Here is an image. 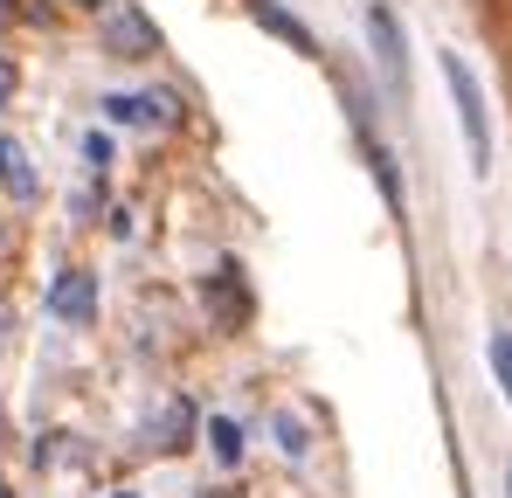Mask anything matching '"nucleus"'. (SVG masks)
<instances>
[{
  "label": "nucleus",
  "mask_w": 512,
  "mask_h": 498,
  "mask_svg": "<svg viewBox=\"0 0 512 498\" xmlns=\"http://www.w3.org/2000/svg\"><path fill=\"white\" fill-rule=\"evenodd\" d=\"M436 70H443V90H450V104H457V125H464L471 166L485 173V166H492V118H485V90H478V70H471L457 49H443V56H436Z\"/></svg>",
  "instance_id": "obj_1"
},
{
  "label": "nucleus",
  "mask_w": 512,
  "mask_h": 498,
  "mask_svg": "<svg viewBox=\"0 0 512 498\" xmlns=\"http://www.w3.org/2000/svg\"><path fill=\"white\" fill-rule=\"evenodd\" d=\"M97 35H104L111 56H132V63L160 56V28H153L146 7H132V0H104V7H97Z\"/></svg>",
  "instance_id": "obj_2"
},
{
  "label": "nucleus",
  "mask_w": 512,
  "mask_h": 498,
  "mask_svg": "<svg viewBox=\"0 0 512 498\" xmlns=\"http://www.w3.org/2000/svg\"><path fill=\"white\" fill-rule=\"evenodd\" d=\"M104 118L111 125H132V132H160V125H173L180 118V97L173 90H118V97H104Z\"/></svg>",
  "instance_id": "obj_3"
},
{
  "label": "nucleus",
  "mask_w": 512,
  "mask_h": 498,
  "mask_svg": "<svg viewBox=\"0 0 512 498\" xmlns=\"http://www.w3.org/2000/svg\"><path fill=\"white\" fill-rule=\"evenodd\" d=\"M201 298L215 312V326H243L250 319V284H243V263H215V277H201Z\"/></svg>",
  "instance_id": "obj_4"
},
{
  "label": "nucleus",
  "mask_w": 512,
  "mask_h": 498,
  "mask_svg": "<svg viewBox=\"0 0 512 498\" xmlns=\"http://www.w3.org/2000/svg\"><path fill=\"white\" fill-rule=\"evenodd\" d=\"M49 312H56L63 326H97V277H90V270H63V277L49 284Z\"/></svg>",
  "instance_id": "obj_5"
},
{
  "label": "nucleus",
  "mask_w": 512,
  "mask_h": 498,
  "mask_svg": "<svg viewBox=\"0 0 512 498\" xmlns=\"http://www.w3.org/2000/svg\"><path fill=\"white\" fill-rule=\"evenodd\" d=\"M0 194H7L14 208H35V201H42V180H35L28 146H21V139H7V132H0Z\"/></svg>",
  "instance_id": "obj_6"
},
{
  "label": "nucleus",
  "mask_w": 512,
  "mask_h": 498,
  "mask_svg": "<svg viewBox=\"0 0 512 498\" xmlns=\"http://www.w3.org/2000/svg\"><path fill=\"white\" fill-rule=\"evenodd\" d=\"M250 21L263 28V35H277L284 49H298V56H319V35H312L298 14H284L277 0H250Z\"/></svg>",
  "instance_id": "obj_7"
},
{
  "label": "nucleus",
  "mask_w": 512,
  "mask_h": 498,
  "mask_svg": "<svg viewBox=\"0 0 512 498\" xmlns=\"http://www.w3.org/2000/svg\"><path fill=\"white\" fill-rule=\"evenodd\" d=\"M367 42H374L381 70H388V77H402L409 49H402V21H395V7H388V0H374V7H367Z\"/></svg>",
  "instance_id": "obj_8"
},
{
  "label": "nucleus",
  "mask_w": 512,
  "mask_h": 498,
  "mask_svg": "<svg viewBox=\"0 0 512 498\" xmlns=\"http://www.w3.org/2000/svg\"><path fill=\"white\" fill-rule=\"evenodd\" d=\"M353 139H360V153L374 166V180H381V194H388V208L402 215V180H395V160H388V146L374 139V125H367V111H353Z\"/></svg>",
  "instance_id": "obj_9"
},
{
  "label": "nucleus",
  "mask_w": 512,
  "mask_h": 498,
  "mask_svg": "<svg viewBox=\"0 0 512 498\" xmlns=\"http://www.w3.org/2000/svg\"><path fill=\"white\" fill-rule=\"evenodd\" d=\"M187 436H194V409H187V402H167V409H160V422H153V450H187Z\"/></svg>",
  "instance_id": "obj_10"
},
{
  "label": "nucleus",
  "mask_w": 512,
  "mask_h": 498,
  "mask_svg": "<svg viewBox=\"0 0 512 498\" xmlns=\"http://www.w3.org/2000/svg\"><path fill=\"white\" fill-rule=\"evenodd\" d=\"M208 450H215L222 464H236V457H243V422H236V415H208Z\"/></svg>",
  "instance_id": "obj_11"
},
{
  "label": "nucleus",
  "mask_w": 512,
  "mask_h": 498,
  "mask_svg": "<svg viewBox=\"0 0 512 498\" xmlns=\"http://www.w3.org/2000/svg\"><path fill=\"white\" fill-rule=\"evenodd\" d=\"M492 374H499V388L512 402V332H492Z\"/></svg>",
  "instance_id": "obj_12"
},
{
  "label": "nucleus",
  "mask_w": 512,
  "mask_h": 498,
  "mask_svg": "<svg viewBox=\"0 0 512 498\" xmlns=\"http://www.w3.org/2000/svg\"><path fill=\"white\" fill-rule=\"evenodd\" d=\"M277 450H284V457H305V429H298L291 415H277Z\"/></svg>",
  "instance_id": "obj_13"
},
{
  "label": "nucleus",
  "mask_w": 512,
  "mask_h": 498,
  "mask_svg": "<svg viewBox=\"0 0 512 498\" xmlns=\"http://www.w3.org/2000/svg\"><path fill=\"white\" fill-rule=\"evenodd\" d=\"M84 160L90 166H111V139H104V132H84Z\"/></svg>",
  "instance_id": "obj_14"
},
{
  "label": "nucleus",
  "mask_w": 512,
  "mask_h": 498,
  "mask_svg": "<svg viewBox=\"0 0 512 498\" xmlns=\"http://www.w3.org/2000/svg\"><path fill=\"white\" fill-rule=\"evenodd\" d=\"M7 97H14V63L0 56V111H7Z\"/></svg>",
  "instance_id": "obj_15"
},
{
  "label": "nucleus",
  "mask_w": 512,
  "mask_h": 498,
  "mask_svg": "<svg viewBox=\"0 0 512 498\" xmlns=\"http://www.w3.org/2000/svg\"><path fill=\"white\" fill-rule=\"evenodd\" d=\"M506 498H512V464H506Z\"/></svg>",
  "instance_id": "obj_16"
},
{
  "label": "nucleus",
  "mask_w": 512,
  "mask_h": 498,
  "mask_svg": "<svg viewBox=\"0 0 512 498\" xmlns=\"http://www.w3.org/2000/svg\"><path fill=\"white\" fill-rule=\"evenodd\" d=\"M201 498H229V492H201Z\"/></svg>",
  "instance_id": "obj_17"
},
{
  "label": "nucleus",
  "mask_w": 512,
  "mask_h": 498,
  "mask_svg": "<svg viewBox=\"0 0 512 498\" xmlns=\"http://www.w3.org/2000/svg\"><path fill=\"white\" fill-rule=\"evenodd\" d=\"M111 498H139V492H111Z\"/></svg>",
  "instance_id": "obj_18"
}]
</instances>
